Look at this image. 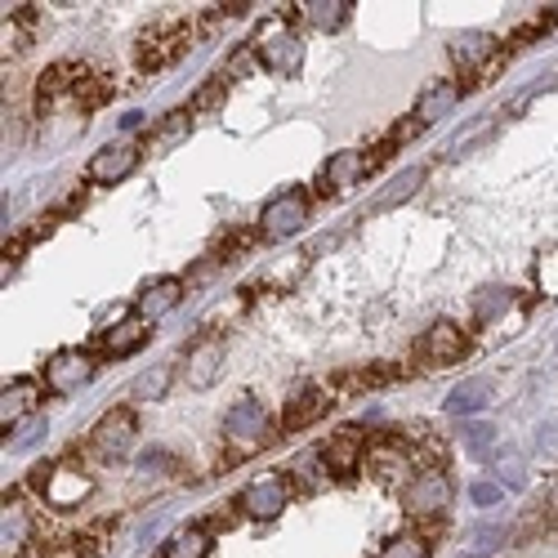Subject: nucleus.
I'll return each mask as SVG.
<instances>
[{"instance_id": "nucleus-6", "label": "nucleus", "mask_w": 558, "mask_h": 558, "mask_svg": "<svg viewBox=\"0 0 558 558\" xmlns=\"http://www.w3.org/2000/svg\"><path fill=\"white\" fill-rule=\"evenodd\" d=\"M287 500H291V487H287V478H277V474H268V478H255V483H246L242 487V496H238V509L246 519H255V523H272L277 514L287 509Z\"/></svg>"}, {"instance_id": "nucleus-39", "label": "nucleus", "mask_w": 558, "mask_h": 558, "mask_svg": "<svg viewBox=\"0 0 558 558\" xmlns=\"http://www.w3.org/2000/svg\"><path fill=\"white\" fill-rule=\"evenodd\" d=\"M554 23H558V5H554Z\"/></svg>"}, {"instance_id": "nucleus-5", "label": "nucleus", "mask_w": 558, "mask_h": 558, "mask_svg": "<svg viewBox=\"0 0 558 558\" xmlns=\"http://www.w3.org/2000/svg\"><path fill=\"white\" fill-rule=\"evenodd\" d=\"M366 438H362V429L357 425H344V429H336L327 442L317 447V456H322V470L327 474H336V478H349V474H357V464H366Z\"/></svg>"}, {"instance_id": "nucleus-36", "label": "nucleus", "mask_w": 558, "mask_h": 558, "mask_svg": "<svg viewBox=\"0 0 558 558\" xmlns=\"http://www.w3.org/2000/svg\"><path fill=\"white\" fill-rule=\"evenodd\" d=\"M228 99V85H223V76H215L202 95H197V104H193V112H206V108H215V104H223Z\"/></svg>"}, {"instance_id": "nucleus-38", "label": "nucleus", "mask_w": 558, "mask_h": 558, "mask_svg": "<svg viewBox=\"0 0 558 558\" xmlns=\"http://www.w3.org/2000/svg\"><path fill=\"white\" fill-rule=\"evenodd\" d=\"M541 287H545V295H558V255L541 259Z\"/></svg>"}, {"instance_id": "nucleus-19", "label": "nucleus", "mask_w": 558, "mask_h": 558, "mask_svg": "<svg viewBox=\"0 0 558 558\" xmlns=\"http://www.w3.org/2000/svg\"><path fill=\"white\" fill-rule=\"evenodd\" d=\"M36 402H40L36 380H14V385H5V393H0V425H5V434L27 421V415L36 411Z\"/></svg>"}, {"instance_id": "nucleus-15", "label": "nucleus", "mask_w": 558, "mask_h": 558, "mask_svg": "<svg viewBox=\"0 0 558 558\" xmlns=\"http://www.w3.org/2000/svg\"><path fill=\"white\" fill-rule=\"evenodd\" d=\"M32 509L23 500H5V519H0V545H5V558H23V549L32 545Z\"/></svg>"}, {"instance_id": "nucleus-32", "label": "nucleus", "mask_w": 558, "mask_h": 558, "mask_svg": "<svg viewBox=\"0 0 558 558\" xmlns=\"http://www.w3.org/2000/svg\"><path fill=\"white\" fill-rule=\"evenodd\" d=\"M505 541H509V532H505L500 523H478V527L470 532V554H474V558H492Z\"/></svg>"}, {"instance_id": "nucleus-28", "label": "nucleus", "mask_w": 558, "mask_h": 558, "mask_svg": "<svg viewBox=\"0 0 558 558\" xmlns=\"http://www.w3.org/2000/svg\"><path fill=\"white\" fill-rule=\"evenodd\" d=\"M421 183H425V170H421V166H407V170L389 183V189L376 197V206H371V210H389V206H398V202L415 197V189H421Z\"/></svg>"}, {"instance_id": "nucleus-35", "label": "nucleus", "mask_w": 558, "mask_h": 558, "mask_svg": "<svg viewBox=\"0 0 558 558\" xmlns=\"http://www.w3.org/2000/svg\"><path fill=\"white\" fill-rule=\"evenodd\" d=\"M161 470H174V456H166V451H144V456H138V474H144V478H153Z\"/></svg>"}, {"instance_id": "nucleus-31", "label": "nucleus", "mask_w": 558, "mask_h": 558, "mask_svg": "<svg viewBox=\"0 0 558 558\" xmlns=\"http://www.w3.org/2000/svg\"><path fill=\"white\" fill-rule=\"evenodd\" d=\"M170 376H174L170 366H153V371H144V376L130 385V398H134V402H161L166 389H170Z\"/></svg>"}, {"instance_id": "nucleus-22", "label": "nucleus", "mask_w": 558, "mask_h": 558, "mask_svg": "<svg viewBox=\"0 0 558 558\" xmlns=\"http://www.w3.org/2000/svg\"><path fill=\"white\" fill-rule=\"evenodd\" d=\"M460 104V85H451V81H438V85H429L425 95H421V104H415V121L421 125H434V121H442V117H451V108Z\"/></svg>"}, {"instance_id": "nucleus-14", "label": "nucleus", "mask_w": 558, "mask_h": 558, "mask_svg": "<svg viewBox=\"0 0 558 558\" xmlns=\"http://www.w3.org/2000/svg\"><path fill=\"white\" fill-rule=\"evenodd\" d=\"M366 470L371 478H380V483H393V487H407L415 474H411V456L402 442H376L366 451Z\"/></svg>"}, {"instance_id": "nucleus-17", "label": "nucleus", "mask_w": 558, "mask_h": 558, "mask_svg": "<svg viewBox=\"0 0 558 558\" xmlns=\"http://www.w3.org/2000/svg\"><path fill=\"white\" fill-rule=\"evenodd\" d=\"M492 398H496V385L487 380V376H474V380H460L451 393H447V415H478V411H487L492 407Z\"/></svg>"}, {"instance_id": "nucleus-1", "label": "nucleus", "mask_w": 558, "mask_h": 558, "mask_svg": "<svg viewBox=\"0 0 558 558\" xmlns=\"http://www.w3.org/2000/svg\"><path fill=\"white\" fill-rule=\"evenodd\" d=\"M251 50H255V59H259L268 72H277V76H295L300 63H304V40H300V32H295L287 19H268V23L255 32Z\"/></svg>"}, {"instance_id": "nucleus-27", "label": "nucleus", "mask_w": 558, "mask_h": 558, "mask_svg": "<svg viewBox=\"0 0 558 558\" xmlns=\"http://www.w3.org/2000/svg\"><path fill=\"white\" fill-rule=\"evenodd\" d=\"M456 438H460V447L470 451L474 460H492V451L500 447V442H496V429H492L487 421H464Z\"/></svg>"}, {"instance_id": "nucleus-37", "label": "nucleus", "mask_w": 558, "mask_h": 558, "mask_svg": "<svg viewBox=\"0 0 558 558\" xmlns=\"http://www.w3.org/2000/svg\"><path fill=\"white\" fill-rule=\"evenodd\" d=\"M500 496H505L500 483H474V487H470V500H474V505H496Z\"/></svg>"}, {"instance_id": "nucleus-11", "label": "nucleus", "mask_w": 558, "mask_h": 558, "mask_svg": "<svg viewBox=\"0 0 558 558\" xmlns=\"http://www.w3.org/2000/svg\"><path fill=\"white\" fill-rule=\"evenodd\" d=\"M223 434L238 442V447H259L268 438V415L255 398H238L223 411Z\"/></svg>"}, {"instance_id": "nucleus-7", "label": "nucleus", "mask_w": 558, "mask_h": 558, "mask_svg": "<svg viewBox=\"0 0 558 558\" xmlns=\"http://www.w3.org/2000/svg\"><path fill=\"white\" fill-rule=\"evenodd\" d=\"M89 380H95V357L81 353V349H63L54 353L50 362H45V385H50V393H76L85 389Z\"/></svg>"}, {"instance_id": "nucleus-30", "label": "nucleus", "mask_w": 558, "mask_h": 558, "mask_svg": "<svg viewBox=\"0 0 558 558\" xmlns=\"http://www.w3.org/2000/svg\"><path fill=\"white\" fill-rule=\"evenodd\" d=\"M509 304H514V291L509 287H483L474 295V322L483 327V322H496L500 313H509Z\"/></svg>"}, {"instance_id": "nucleus-12", "label": "nucleus", "mask_w": 558, "mask_h": 558, "mask_svg": "<svg viewBox=\"0 0 558 558\" xmlns=\"http://www.w3.org/2000/svg\"><path fill=\"white\" fill-rule=\"evenodd\" d=\"M183 45H189V27H179V23H170V27H161V32H153V36H144L138 40V68H153V72H161V68H170L179 54H183Z\"/></svg>"}, {"instance_id": "nucleus-8", "label": "nucleus", "mask_w": 558, "mask_h": 558, "mask_svg": "<svg viewBox=\"0 0 558 558\" xmlns=\"http://www.w3.org/2000/svg\"><path fill=\"white\" fill-rule=\"evenodd\" d=\"M366 170H371V157L366 153H357V148L331 153V161L322 166V174H317V193L322 197H344L349 189H357Z\"/></svg>"}, {"instance_id": "nucleus-34", "label": "nucleus", "mask_w": 558, "mask_h": 558, "mask_svg": "<svg viewBox=\"0 0 558 558\" xmlns=\"http://www.w3.org/2000/svg\"><path fill=\"white\" fill-rule=\"evenodd\" d=\"M536 456L558 460V421H541L536 425Z\"/></svg>"}, {"instance_id": "nucleus-21", "label": "nucleus", "mask_w": 558, "mask_h": 558, "mask_svg": "<svg viewBox=\"0 0 558 558\" xmlns=\"http://www.w3.org/2000/svg\"><path fill=\"white\" fill-rule=\"evenodd\" d=\"M500 50V45L487 36V32H474V36H460V40H451V63L470 76V72H478L492 54Z\"/></svg>"}, {"instance_id": "nucleus-10", "label": "nucleus", "mask_w": 558, "mask_h": 558, "mask_svg": "<svg viewBox=\"0 0 558 558\" xmlns=\"http://www.w3.org/2000/svg\"><path fill=\"white\" fill-rule=\"evenodd\" d=\"M138 144H130V138H117V144H104L95 157H89V166H85V174L95 179V183H121V179H130L134 170H138Z\"/></svg>"}, {"instance_id": "nucleus-25", "label": "nucleus", "mask_w": 558, "mask_h": 558, "mask_svg": "<svg viewBox=\"0 0 558 558\" xmlns=\"http://www.w3.org/2000/svg\"><path fill=\"white\" fill-rule=\"evenodd\" d=\"M138 344H148V322H144V317L121 322V327L104 331V353H112V357H125V353H134Z\"/></svg>"}, {"instance_id": "nucleus-18", "label": "nucleus", "mask_w": 558, "mask_h": 558, "mask_svg": "<svg viewBox=\"0 0 558 558\" xmlns=\"http://www.w3.org/2000/svg\"><path fill=\"white\" fill-rule=\"evenodd\" d=\"M327 407H331V393H322V389H300V393H291V402H287V411H282V429H287V434L308 429L313 421H322V415H327Z\"/></svg>"}, {"instance_id": "nucleus-29", "label": "nucleus", "mask_w": 558, "mask_h": 558, "mask_svg": "<svg viewBox=\"0 0 558 558\" xmlns=\"http://www.w3.org/2000/svg\"><path fill=\"white\" fill-rule=\"evenodd\" d=\"M189 130H193V108L189 112H170L157 130H153V138H148V148L153 153H161V148H174L179 138H189Z\"/></svg>"}, {"instance_id": "nucleus-2", "label": "nucleus", "mask_w": 558, "mask_h": 558, "mask_svg": "<svg viewBox=\"0 0 558 558\" xmlns=\"http://www.w3.org/2000/svg\"><path fill=\"white\" fill-rule=\"evenodd\" d=\"M36 492H45L54 509H76L89 492H95V478L76 464H32V478H27Z\"/></svg>"}, {"instance_id": "nucleus-24", "label": "nucleus", "mask_w": 558, "mask_h": 558, "mask_svg": "<svg viewBox=\"0 0 558 558\" xmlns=\"http://www.w3.org/2000/svg\"><path fill=\"white\" fill-rule=\"evenodd\" d=\"M300 14H304V23H313L317 32H340V27L349 23L353 5H349V0H304Z\"/></svg>"}, {"instance_id": "nucleus-9", "label": "nucleus", "mask_w": 558, "mask_h": 558, "mask_svg": "<svg viewBox=\"0 0 558 558\" xmlns=\"http://www.w3.org/2000/svg\"><path fill=\"white\" fill-rule=\"evenodd\" d=\"M89 447H95L99 456H108V460L130 456V447H134V411L130 407H112L95 425V434H89Z\"/></svg>"}, {"instance_id": "nucleus-23", "label": "nucleus", "mask_w": 558, "mask_h": 558, "mask_svg": "<svg viewBox=\"0 0 558 558\" xmlns=\"http://www.w3.org/2000/svg\"><path fill=\"white\" fill-rule=\"evenodd\" d=\"M487 464H492V474H496L500 487H523L527 483V456H523L519 442H500Z\"/></svg>"}, {"instance_id": "nucleus-20", "label": "nucleus", "mask_w": 558, "mask_h": 558, "mask_svg": "<svg viewBox=\"0 0 558 558\" xmlns=\"http://www.w3.org/2000/svg\"><path fill=\"white\" fill-rule=\"evenodd\" d=\"M179 300H183V282H179V277H161V282L144 287V295H138L134 308H138V317H144V322H157L170 308H179Z\"/></svg>"}, {"instance_id": "nucleus-13", "label": "nucleus", "mask_w": 558, "mask_h": 558, "mask_svg": "<svg viewBox=\"0 0 558 558\" xmlns=\"http://www.w3.org/2000/svg\"><path fill=\"white\" fill-rule=\"evenodd\" d=\"M421 357L434 362V366H447V362H460L464 349H470V340H464V331L456 327V322H434V327L421 336Z\"/></svg>"}, {"instance_id": "nucleus-33", "label": "nucleus", "mask_w": 558, "mask_h": 558, "mask_svg": "<svg viewBox=\"0 0 558 558\" xmlns=\"http://www.w3.org/2000/svg\"><path fill=\"white\" fill-rule=\"evenodd\" d=\"M380 558H429V545H425V536H415V532H398L393 541H385Z\"/></svg>"}, {"instance_id": "nucleus-16", "label": "nucleus", "mask_w": 558, "mask_h": 558, "mask_svg": "<svg viewBox=\"0 0 558 558\" xmlns=\"http://www.w3.org/2000/svg\"><path fill=\"white\" fill-rule=\"evenodd\" d=\"M223 371V344L219 340H197L189 349V366H183V376H189L193 389H210Z\"/></svg>"}, {"instance_id": "nucleus-3", "label": "nucleus", "mask_w": 558, "mask_h": 558, "mask_svg": "<svg viewBox=\"0 0 558 558\" xmlns=\"http://www.w3.org/2000/svg\"><path fill=\"white\" fill-rule=\"evenodd\" d=\"M308 223V197L300 189L291 193H277L264 210H259V238L264 242H287L295 232Z\"/></svg>"}, {"instance_id": "nucleus-26", "label": "nucleus", "mask_w": 558, "mask_h": 558, "mask_svg": "<svg viewBox=\"0 0 558 558\" xmlns=\"http://www.w3.org/2000/svg\"><path fill=\"white\" fill-rule=\"evenodd\" d=\"M206 554H210V532L206 527H179L161 549V558H206Z\"/></svg>"}, {"instance_id": "nucleus-4", "label": "nucleus", "mask_w": 558, "mask_h": 558, "mask_svg": "<svg viewBox=\"0 0 558 558\" xmlns=\"http://www.w3.org/2000/svg\"><path fill=\"white\" fill-rule=\"evenodd\" d=\"M451 505V478L442 470H425L402 487V509L411 519H438Z\"/></svg>"}]
</instances>
